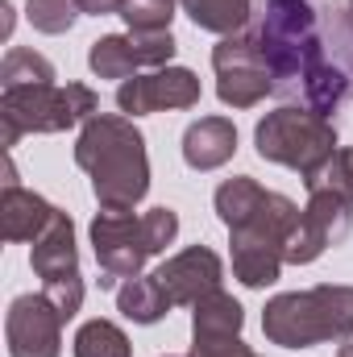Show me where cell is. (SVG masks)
I'll return each instance as SVG.
<instances>
[{"instance_id":"25","label":"cell","mask_w":353,"mask_h":357,"mask_svg":"<svg viewBox=\"0 0 353 357\" xmlns=\"http://www.w3.org/2000/svg\"><path fill=\"white\" fill-rule=\"evenodd\" d=\"M80 8L100 17V13H121V8H125V0H80Z\"/></svg>"},{"instance_id":"1","label":"cell","mask_w":353,"mask_h":357,"mask_svg":"<svg viewBox=\"0 0 353 357\" xmlns=\"http://www.w3.org/2000/svg\"><path fill=\"white\" fill-rule=\"evenodd\" d=\"M75 162L91 175V191L104 212H133L150 191L146 142L129 116H91L80 133Z\"/></svg>"},{"instance_id":"2","label":"cell","mask_w":353,"mask_h":357,"mask_svg":"<svg viewBox=\"0 0 353 357\" xmlns=\"http://www.w3.org/2000/svg\"><path fill=\"white\" fill-rule=\"evenodd\" d=\"M262 328L274 345L312 349L333 337H353V287H312L266 303Z\"/></svg>"},{"instance_id":"7","label":"cell","mask_w":353,"mask_h":357,"mask_svg":"<svg viewBox=\"0 0 353 357\" xmlns=\"http://www.w3.org/2000/svg\"><path fill=\"white\" fill-rule=\"evenodd\" d=\"M212 67L220 75V84H216L220 100L233 108H250L266 91H274V75L266 67L258 38H225L212 50Z\"/></svg>"},{"instance_id":"24","label":"cell","mask_w":353,"mask_h":357,"mask_svg":"<svg viewBox=\"0 0 353 357\" xmlns=\"http://www.w3.org/2000/svg\"><path fill=\"white\" fill-rule=\"evenodd\" d=\"M191 357H254V354L241 345V337H195Z\"/></svg>"},{"instance_id":"18","label":"cell","mask_w":353,"mask_h":357,"mask_svg":"<svg viewBox=\"0 0 353 357\" xmlns=\"http://www.w3.org/2000/svg\"><path fill=\"white\" fill-rule=\"evenodd\" d=\"M179 4L208 33H237L250 21V0H179Z\"/></svg>"},{"instance_id":"13","label":"cell","mask_w":353,"mask_h":357,"mask_svg":"<svg viewBox=\"0 0 353 357\" xmlns=\"http://www.w3.org/2000/svg\"><path fill=\"white\" fill-rule=\"evenodd\" d=\"M59 208H50L42 195L25 191V187H4V199H0V229H4V241H38L50 220H54Z\"/></svg>"},{"instance_id":"28","label":"cell","mask_w":353,"mask_h":357,"mask_svg":"<svg viewBox=\"0 0 353 357\" xmlns=\"http://www.w3.org/2000/svg\"><path fill=\"white\" fill-rule=\"evenodd\" d=\"M337 357H353V341H350V345H341V354H337Z\"/></svg>"},{"instance_id":"9","label":"cell","mask_w":353,"mask_h":357,"mask_svg":"<svg viewBox=\"0 0 353 357\" xmlns=\"http://www.w3.org/2000/svg\"><path fill=\"white\" fill-rule=\"evenodd\" d=\"M200 100V79L183 67H167L154 75H133L117 91V104L125 116H146L158 108H191Z\"/></svg>"},{"instance_id":"19","label":"cell","mask_w":353,"mask_h":357,"mask_svg":"<svg viewBox=\"0 0 353 357\" xmlns=\"http://www.w3.org/2000/svg\"><path fill=\"white\" fill-rule=\"evenodd\" d=\"M0 79H4V88L54 84V67H50V59H42V54H33V50L17 46V50H8V54H4V63H0Z\"/></svg>"},{"instance_id":"15","label":"cell","mask_w":353,"mask_h":357,"mask_svg":"<svg viewBox=\"0 0 353 357\" xmlns=\"http://www.w3.org/2000/svg\"><path fill=\"white\" fill-rule=\"evenodd\" d=\"M262 204H266V187H258L254 178H246V175L216 187V212H220V220L229 229H246L258 216Z\"/></svg>"},{"instance_id":"8","label":"cell","mask_w":353,"mask_h":357,"mask_svg":"<svg viewBox=\"0 0 353 357\" xmlns=\"http://www.w3.org/2000/svg\"><path fill=\"white\" fill-rule=\"evenodd\" d=\"M63 316L59 307L38 291L21 295L8 307V354L13 357H59L63 345Z\"/></svg>"},{"instance_id":"21","label":"cell","mask_w":353,"mask_h":357,"mask_svg":"<svg viewBox=\"0 0 353 357\" xmlns=\"http://www.w3.org/2000/svg\"><path fill=\"white\" fill-rule=\"evenodd\" d=\"M171 8H175V0H125L121 17L129 21L133 33H163V29H171V17H175Z\"/></svg>"},{"instance_id":"17","label":"cell","mask_w":353,"mask_h":357,"mask_svg":"<svg viewBox=\"0 0 353 357\" xmlns=\"http://www.w3.org/2000/svg\"><path fill=\"white\" fill-rule=\"evenodd\" d=\"M91 71L100 79H133V71L142 67L137 63V46H133V33H112V38H100L91 42V54H88Z\"/></svg>"},{"instance_id":"5","label":"cell","mask_w":353,"mask_h":357,"mask_svg":"<svg viewBox=\"0 0 353 357\" xmlns=\"http://www.w3.org/2000/svg\"><path fill=\"white\" fill-rule=\"evenodd\" d=\"M29 266L42 278V295L59 307L63 320H71L84 303V282H80V258H75V229L67 212H54L50 229L33 241Z\"/></svg>"},{"instance_id":"14","label":"cell","mask_w":353,"mask_h":357,"mask_svg":"<svg viewBox=\"0 0 353 357\" xmlns=\"http://www.w3.org/2000/svg\"><path fill=\"white\" fill-rule=\"evenodd\" d=\"M117 307H121V316L133 320V324H158V320L171 312V299H167V291L158 287V278L150 274V278H129V282H121V287H117Z\"/></svg>"},{"instance_id":"11","label":"cell","mask_w":353,"mask_h":357,"mask_svg":"<svg viewBox=\"0 0 353 357\" xmlns=\"http://www.w3.org/2000/svg\"><path fill=\"white\" fill-rule=\"evenodd\" d=\"M283 266V241L254 233V229H233V274L246 287H270Z\"/></svg>"},{"instance_id":"10","label":"cell","mask_w":353,"mask_h":357,"mask_svg":"<svg viewBox=\"0 0 353 357\" xmlns=\"http://www.w3.org/2000/svg\"><path fill=\"white\" fill-rule=\"evenodd\" d=\"M220 274H225V270H220V258H216L212 250L191 245V250L175 254L154 278H158V287L167 291L171 307H175V303H191V307H195L204 295L220 291Z\"/></svg>"},{"instance_id":"23","label":"cell","mask_w":353,"mask_h":357,"mask_svg":"<svg viewBox=\"0 0 353 357\" xmlns=\"http://www.w3.org/2000/svg\"><path fill=\"white\" fill-rule=\"evenodd\" d=\"M142 220H146V237H150V250H154V254H158V250H167V245L175 241L179 216L171 212V208H150Z\"/></svg>"},{"instance_id":"22","label":"cell","mask_w":353,"mask_h":357,"mask_svg":"<svg viewBox=\"0 0 353 357\" xmlns=\"http://www.w3.org/2000/svg\"><path fill=\"white\" fill-rule=\"evenodd\" d=\"M80 13V0H29V21L42 33H67Z\"/></svg>"},{"instance_id":"16","label":"cell","mask_w":353,"mask_h":357,"mask_svg":"<svg viewBox=\"0 0 353 357\" xmlns=\"http://www.w3.org/2000/svg\"><path fill=\"white\" fill-rule=\"evenodd\" d=\"M241 303L233 299V295H225V291H212V295H204L200 303H195V320H191V328H195V337H237L241 333Z\"/></svg>"},{"instance_id":"4","label":"cell","mask_w":353,"mask_h":357,"mask_svg":"<svg viewBox=\"0 0 353 357\" xmlns=\"http://www.w3.org/2000/svg\"><path fill=\"white\" fill-rule=\"evenodd\" d=\"M254 142H258L262 158L283 162V167L299 171L303 178L337 154V129L329 125V116H320L312 108H278V112H270L258 125Z\"/></svg>"},{"instance_id":"12","label":"cell","mask_w":353,"mask_h":357,"mask_svg":"<svg viewBox=\"0 0 353 357\" xmlns=\"http://www.w3.org/2000/svg\"><path fill=\"white\" fill-rule=\"evenodd\" d=\"M237 150V129L225 116H204L183 133V158L195 171H216L233 158Z\"/></svg>"},{"instance_id":"20","label":"cell","mask_w":353,"mask_h":357,"mask_svg":"<svg viewBox=\"0 0 353 357\" xmlns=\"http://www.w3.org/2000/svg\"><path fill=\"white\" fill-rule=\"evenodd\" d=\"M75 357H129V337L112 320H88L75 333Z\"/></svg>"},{"instance_id":"26","label":"cell","mask_w":353,"mask_h":357,"mask_svg":"<svg viewBox=\"0 0 353 357\" xmlns=\"http://www.w3.org/2000/svg\"><path fill=\"white\" fill-rule=\"evenodd\" d=\"M0 13H4V29H0V33H4V38H8V33H13V4H8V0H4V4H0Z\"/></svg>"},{"instance_id":"27","label":"cell","mask_w":353,"mask_h":357,"mask_svg":"<svg viewBox=\"0 0 353 357\" xmlns=\"http://www.w3.org/2000/svg\"><path fill=\"white\" fill-rule=\"evenodd\" d=\"M345 8H350V17H345V21H350V29H345V46H353V0L345 4Z\"/></svg>"},{"instance_id":"6","label":"cell","mask_w":353,"mask_h":357,"mask_svg":"<svg viewBox=\"0 0 353 357\" xmlns=\"http://www.w3.org/2000/svg\"><path fill=\"white\" fill-rule=\"evenodd\" d=\"M91 245H96L104 291H112L117 278H137L142 262L154 254L146 237V220L133 212H100L91 225Z\"/></svg>"},{"instance_id":"3","label":"cell","mask_w":353,"mask_h":357,"mask_svg":"<svg viewBox=\"0 0 353 357\" xmlns=\"http://www.w3.org/2000/svg\"><path fill=\"white\" fill-rule=\"evenodd\" d=\"M96 91L84 84H33V88H4L0 96V121H4V146H17L21 133H63L80 121L96 116Z\"/></svg>"}]
</instances>
